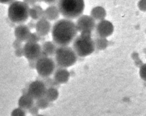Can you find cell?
<instances>
[{
    "label": "cell",
    "mask_w": 146,
    "mask_h": 116,
    "mask_svg": "<svg viewBox=\"0 0 146 116\" xmlns=\"http://www.w3.org/2000/svg\"><path fill=\"white\" fill-rule=\"evenodd\" d=\"M77 32L75 23L72 21L60 19L56 21L52 26L53 42L57 46H67L75 39Z\"/></svg>",
    "instance_id": "obj_1"
},
{
    "label": "cell",
    "mask_w": 146,
    "mask_h": 116,
    "mask_svg": "<svg viewBox=\"0 0 146 116\" xmlns=\"http://www.w3.org/2000/svg\"><path fill=\"white\" fill-rule=\"evenodd\" d=\"M56 4L59 13L70 20L79 17L85 6L83 0H60L58 1Z\"/></svg>",
    "instance_id": "obj_2"
},
{
    "label": "cell",
    "mask_w": 146,
    "mask_h": 116,
    "mask_svg": "<svg viewBox=\"0 0 146 116\" xmlns=\"http://www.w3.org/2000/svg\"><path fill=\"white\" fill-rule=\"evenodd\" d=\"M91 35L92 32L83 31L73 40L72 49L76 55L86 57L94 51L95 47Z\"/></svg>",
    "instance_id": "obj_3"
},
{
    "label": "cell",
    "mask_w": 146,
    "mask_h": 116,
    "mask_svg": "<svg viewBox=\"0 0 146 116\" xmlns=\"http://www.w3.org/2000/svg\"><path fill=\"white\" fill-rule=\"evenodd\" d=\"M29 9V6L25 2L14 1L9 6L8 17L11 22L22 24L27 20Z\"/></svg>",
    "instance_id": "obj_4"
},
{
    "label": "cell",
    "mask_w": 146,
    "mask_h": 116,
    "mask_svg": "<svg viewBox=\"0 0 146 116\" xmlns=\"http://www.w3.org/2000/svg\"><path fill=\"white\" fill-rule=\"evenodd\" d=\"M54 56L58 66L63 68L74 65L77 60L76 54L72 47L68 46H58Z\"/></svg>",
    "instance_id": "obj_5"
},
{
    "label": "cell",
    "mask_w": 146,
    "mask_h": 116,
    "mask_svg": "<svg viewBox=\"0 0 146 116\" xmlns=\"http://www.w3.org/2000/svg\"><path fill=\"white\" fill-rule=\"evenodd\" d=\"M56 68L54 61L50 57H40L35 63V69L42 77H47L51 75Z\"/></svg>",
    "instance_id": "obj_6"
},
{
    "label": "cell",
    "mask_w": 146,
    "mask_h": 116,
    "mask_svg": "<svg viewBox=\"0 0 146 116\" xmlns=\"http://www.w3.org/2000/svg\"><path fill=\"white\" fill-rule=\"evenodd\" d=\"M23 55L29 61H36L40 55L42 48L38 43L27 42L23 47Z\"/></svg>",
    "instance_id": "obj_7"
},
{
    "label": "cell",
    "mask_w": 146,
    "mask_h": 116,
    "mask_svg": "<svg viewBox=\"0 0 146 116\" xmlns=\"http://www.w3.org/2000/svg\"><path fill=\"white\" fill-rule=\"evenodd\" d=\"M46 87L40 80H36L31 82L27 89L26 94L33 99H38L44 97L46 91Z\"/></svg>",
    "instance_id": "obj_8"
},
{
    "label": "cell",
    "mask_w": 146,
    "mask_h": 116,
    "mask_svg": "<svg viewBox=\"0 0 146 116\" xmlns=\"http://www.w3.org/2000/svg\"><path fill=\"white\" fill-rule=\"evenodd\" d=\"M76 29L78 31H90L94 30L96 26L95 21L88 15H80L75 23Z\"/></svg>",
    "instance_id": "obj_9"
},
{
    "label": "cell",
    "mask_w": 146,
    "mask_h": 116,
    "mask_svg": "<svg viewBox=\"0 0 146 116\" xmlns=\"http://www.w3.org/2000/svg\"><path fill=\"white\" fill-rule=\"evenodd\" d=\"M95 29L97 36L106 38L113 33L114 27L110 21L104 19L97 23Z\"/></svg>",
    "instance_id": "obj_10"
},
{
    "label": "cell",
    "mask_w": 146,
    "mask_h": 116,
    "mask_svg": "<svg viewBox=\"0 0 146 116\" xmlns=\"http://www.w3.org/2000/svg\"><path fill=\"white\" fill-rule=\"evenodd\" d=\"M35 29L36 33L42 37L47 35L51 30V25L48 20L44 18H41L36 22Z\"/></svg>",
    "instance_id": "obj_11"
},
{
    "label": "cell",
    "mask_w": 146,
    "mask_h": 116,
    "mask_svg": "<svg viewBox=\"0 0 146 116\" xmlns=\"http://www.w3.org/2000/svg\"><path fill=\"white\" fill-rule=\"evenodd\" d=\"M30 34V30L27 25L24 24H20L18 25L14 30V34L17 38L16 39L22 42L25 41L26 42Z\"/></svg>",
    "instance_id": "obj_12"
},
{
    "label": "cell",
    "mask_w": 146,
    "mask_h": 116,
    "mask_svg": "<svg viewBox=\"0 0 146 116\" xmlns=\"http://www.w3.org/2000/svg\"><path fill=\"white\" fill-rule=\"evenodd\" d=\"M70 77V73L65 68L58 67L55 68V71L54 74V80L58 83H64L67 82Z\"/></svg>",
    "instance_id": "obj_13"
},
{
    "label": "cell",
    "mask_w": 146,
    "mask_h": 116,
    "mask_svg": "<svg viewBox=\"0 0 146 116\" xmlns=\"http://www.w3.org/2000/svg\"><path fill=\"white\" fill-rule=\"evenodd\" d=\"M59 11L56 6L52 5L47 7L43 11V18H44L47 20L55 21L59 17Z\"/></svg>",
    "instance_id": "obj_14"
},
{
    "label": "cell",
    "mask_w": 146,
    "mask_h": 116,
    "mask_svg": "<svg viewBox=\"0 0 146 116\" xmlns=\"http://www.w3.org/2000/svg\"><path fill=\"white\" fill-rule=\"evenodd\" d=\"M34 104V99L27 94H23L18 100L19 107L25 110H29Z\"/></svg>",
    "instance_id": "obj_15"
},
{
    "label": "cell",
    "mask_w": 146,
    "mask_h": 116,
    "mask_svg": "<svg viewBox=\"0 0 146 116\" xmlns=\"http://www.w3.org/2000/svg\"><path fill=\"white\" fill-rule=\"evenodd\" d=\"M58 46L51 41H46L42 43L41 46L42 51L48 57L54 56Z\"/></svg>",
    "instance_id": "obj_16"
},
{
    "label": "cell",
    "mask_w": 146,
    "mask_h": 116,
    "mask_svg": "<svg viewBox=\"0 0 146 116\" xmlns=\"http://www.w3.org/2000/svg\"><path fill=\"white\" fill-rule=\"evenodd\" d=\"M90 16L95 21H102L104 20L106 16V11L105 9L101 6H96L94 7L91 12Z\"/></svg>",
    "instance_id": "obj_17"
},
{
    "label": "cell",
    "mask_w": 146,
    "mask_h": 116,
    "mask_svg": "<svg viewBox=\"0 0 146 116\" xmlns=\"http://www.w3.org/2000/svg\"><path fill=\"white\" fill-rule=\"evenodd\" d=\"M43 9L42 7L37 5H35L30 8L29 11V15L32 18L33 20H38L41 18H43Z\"/></svg>",
    "instance_id": "obj_18"
},
{
    "label": "cell",
    "mask_w": 146,
    "mask_h": 116,
    "mask_svg": "<svg viewBox=\"0 0 146 116\" xmlns=\"http://www.w3.org/2000/svg\"><path fill=\"white\" fill-rule=\"evenodd\" d=\"M59 96V92L56 88L50 87L46 89L44 97L50 102L55 101Z\"/></svg>",
    "instance_id": "obj_19"
},
{
    "label": "cell",
    "mask_w": 146,
    "mask_h": 116,
    "mask_svg": "<svg viewBox=\"0 0 146 116\" xmlns=\"http://www.w3.org/2000/svg\"><path fill=\"white\" fill-rule=\"evenodd\" d=\"M94 40L95 47L98 50L105 49L108 46V41L106 38L97 36Z\"/></svg>",
    "instance_id": "obj_20"
},
{
    "label": "cell",
    "mask_w": 146,
    "mask_h": 116,
    "mask_svg": "<svg viewBox=\"0 0 146 116\" xmlns=\"http://www.w3.org/2000/svg\"><path fill=\"white\" fill-rule=\"evenodd\" d=\"M38 80H40V81H42L44 84V85L46 86L47 89L50 88V87H54V88L56 89L57 87H59V84L56 83L54 80V79H52V78H50L49 77H42L39 76Z\"/></svg>",
    "instance_id": "obj_21"
},
{
    "label": "cell",
    "mask_w": 146,
    "mask_h": 116,
    "mask_svg": "<svg viewBox=\"0 0 146 116\" xmlns=\"http://www.w3.org/2000/svg\"><path fill=\"white\" fill-rule=\"evenodd\" d=\"M49 103L50 102L44 97H43L36 99L35 105L39 109H44L48 106Z\"/></svg>",
    "instance_id": "obj_22"
},
{
    "label": "cell",
    "mask_w": 146,
    "mask_h": 116,
    "mask_svg": "<svg viewBox=\"0 0 146 116\" xmlns=\"http://www.w3.org/2000/svg\"><path fill=\"white\" fill-rule=\"evenodd\" d=\"M43 37L40 36V35H39L36 32L35 33H31L30 35H29L27 41V42H35V43H37V42L41 41L42 40V38Z\"/></svg>",
    "instance_id": "obj_23"
},
{
    "label": "cell",
    "mask_w": 146,
    "mask_h": 116,
    "mask_svg": "<svg viewBox=\"0 0 146 116\" xmlns=\"http://www.w3.org/2000/svg\"><path fill=\"white\" fill-rule=\"evenodd\" d=\"M11 116H26V111L25 110L18 107L11 111Z\"/></svg>",
    "instance_id": "obj_24"
},
{
    "label": "cell",
    "mask_w": 146,
    "mask_h": 116,
    "mask_svg": "<svg viewBox=\"0 0 146 116\" xmlns=\"http://www.w3.org/2000/svg\"><path fill=\"white\" fill-rule=\"evenodd\" d=\"M28 110H29V112L31 114H32V115L35 116V115L38 114V111H39V109L37 107V106L35 104H34Z\"/></svg>",
    "instance_id": "obj_25"
},
{
    "label": "cell",
    "mask_w": 146,
    "mask_h": 116,
    "mask_svg": "<svg viewBox=\"0 0 146 116\" xmlns=\"http://www.w3.org/2000/svg\"><path fill=\"white\" fill-rule=\"evenodd\" d=\"M15 54L17 57H22L23 55V47H20L17 49L15 51Z\"/></svg>",
    "instance_id": "obj_26"
},
{
    "label": "cell",
    "mask_w": 146,
    "mask_h": 116,
    "mask_svg": "<svg viewBox=\"0 0 146 116\" xmlns=\"http://www.w3.org/2000/svg\"><path fill=\"white\" fill-rule=\"evenodd\" d=\"M21 46H22V42H21L17 39H15L14 41V42H13V47L15 49L20 48V47H21Z\"/></svg>",
    "instance_id": "obj_27"
},
{
    "label": "cell",
    "mask_w": 146,
    "mask_h": 116,
    "mask_svg": "<svg viewBox=\"0 0 146 116\" xmlns=\"http://www.w3.org/2000/svg\"><path fill=\"white\" fill-rule=\"evenodd\" d=\"M35 25H36V22H35L34 20H31L28 24L27 25V26L29 27V29L30 30L31 29H34L35 27Z\"/></svg>",
    "instance_id": "obj_28"
},
{
    "label": "cell",
    "mask_w": 146,
    "mask_h": 116,
    "mask_svg": "<svg viewBox=\"0 0 146 116\" xmlns=\"http://www.w3.org/2000/svg\"><path fill=\"white\" fill-rule=\"evenodd\" d=\"M145 1H141L139 3V9L141 10L145 11Z\"/></svg>",
    "instance_id": "obj_29"
},
{
    "label": "cell",
    "mask_w": 146,
    "mask_h": 116,
    "mask_svg": "<svg viewBox=\"0 0 146 116\" xmlns=\"http://www.w3.org/2000/svg\"><path fill=\"white\" fill-rule=\"evenodd\" d=\"M141 69H140V76L141 78H143L144 79H145V65H144L142 67H141Z\"/></svg>",
    "instance_id": "obj_30"
},
{
    "label": "cell",
    "mask_w": 146,
    "mask_h": 116,
    "mask_svg": "<svg viewBox=\"0 0 146 116\" xmlns=\"http://www.w3.org/2000/svg\"><path fill=\"white\" fill-rule=\"evenodd\" d=\"M23 2H25L28 6L31 5V6H33L34 5H35V3L37 1H23Z\"/></svg>",
    "instance_id": "obj_31"
},
{
    "label": "cell",
    "mask_w": 146,
    "mask_h": 116,
    "mask_svg": "<svg viewBox=\"0 0 146 116\" xmlns=\"http://www.w3.org/2000/svg\"><path fill=\"white\" fill-rule=\"evenodd\" d=\"M57 1H52V0H51V1H44V2L45 3H46L47 4H48V5H50V6H52V5H55V4L57 3Z\"/></svg>",
    "instance_id": "obj_32"
},
{
    "label": "cell",
    "mask_w": 146,
    "mask_h": 116,
    "mask_svg": "<svg viewBox=\"0 0 146 116\" xmlns=\"http://www.w3.org/2000/svg\"><path fill=\"white\" fill-rule=\"evenodd\" d=\"M14 1H10V0H0V3H11Z\"/></svg>",
    "instance_id": "obj_33"
},
{
    "label": "cell",
    "mask_w": 146,
    "mask_h": 116,
    "mask_svg": "<svg viewBox=\"0 0 146 116\" xmlns=\"http://www.w3.org/2000/svg\"><path fill=\"white\" fill-rule=\"evenodd\" d=\"M35 116H44L43 115H42V114H37V115H35Z\"/></svg>",
    "instance_id": "obj_34"
}]
</instances>
